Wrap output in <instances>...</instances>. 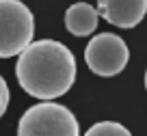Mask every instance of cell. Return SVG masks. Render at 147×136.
<instances>
[{
    "mask_svg": "<svg viewBox=\"0 0 147 136\" xmlns=\"http://www.w3.org/2000/svg\"><path fill=\"white\" fill-rule=\"evenodd\" d=\"M84 136H132V132L117 121H100L89 127Z\"/></svg>",
    "mask_w": 147,
    "mask_h": 136,
    "instance_id": "7",
    "label": "cell"
},
{
    "mask_svg": "<svg viewBox=\"0 0 147 136\" xmlns=\"http://www.w3.org/2000/svg\"><path fill=\"white\" fill-rule=\"evenodd\" d=\"M100 13L89 2H74L65 11V28L74 37H89L97 30Z\"/></svg>",
    "mask_w": 147,
    "mask_h": 136,
    "instance_id": "6",
    "label": "cell"
},
{
    "mask_svg": "<svg viewBox=\"0 0 147 136\" xmlns=\"http://www.w3.org/2000/svg\"><path fill=\"white\" fill-rule=\"evenodd\" d=\"M18 82L37 100H56L65 95L76 80V59L65 43L56 39L30 41L18 54Z\"/></svg>",
    "mask_w": 147,
    "mask_h": 136,
    "instance_id": "1",
    "label": "cell"
},
{
    "mask_svg": "<svg viewBox=\"0 0 147 136\" xmlns=\"http://www.w3.org/2000/svg\"><path fill=\"white\" fill-rule=\"evenodd\" d=\"M145 91H147V69H145Z\"/></svg>",
    "mask_w": 147,
    "mask_h": 136,
    "instance_id": "9",
    "label": "cell"
},
{
    "mask_svg": "<svg viewBox=\"0 0 147 136\" xmlns=\"http://www.w3.org/2000/svg\"><path fill=\"white\" fill-rule=\"evenodd\" d=\"M97 13L108 24L119 28H134L147 15V0H95Z\"/></svg>",
    "mask_w": 147,
    "mask_h": 136,
    "instance_id": "5",
    "label": "cell"
},
{
    "mask_svg": "<svg viewBox=\"0 0 147 136\" xmlns=\"http://www.w3.org/2000/svg\"><path fill=\"white\" fill-rule=\"evenodd\" d=\"M9 102H11V93H9V86H7L5 78L0 76V117L7 112L9 108Z\"/></svg>",
    "mask_w": 147,
    "mask_h": 136,
    "instance_id": "8",
    "label": "cell"
},
{
    "mask_svg": "<svg viewBox=\"0 0 147 136\" xmlns=\"http://www.w3.org/2000/svg\"><path fill=\"white\" fill-rule=\"evenodd\" d=\"M35 37V15L22 0H0V59L18 56Z\"/></svg>",
    "mask_w": 147,
    "mask_h": 136,
    "instance_id": "3",
    "label": "cell"
},
{
    "mask_svg": "<svg viewBox=\"0 0 147 136\" xmlns=\"http://www.w3.org/2000/svg\"><path fill=\"white\" fill-rule=\"evenodd\" d=\"M18 136H80V125L67 106L48 100L20 117Z\"/></svg>",
    "mask_w": 147,
    "mask_h": 136,
    "instance_id": "2",
    "label": "cell"
},
{
    "mask_svg": "<svg viewBox=\"0 0 147 136\" xmlns=\"http://www.w3.org/2000/svg\"><path fill=\"white\" fill-rule=\"evenodd\" d=\"M128 59H130L128 45L115 32H100L97 37H91L87 50H84L87 67L95 76L102 78L121 73L128 65Z\"/></svg>",
    "mask_w": 147,
    "mask_h": 136,
    "instance_id": "4",
    "label": "cell"
}]
</instances>
